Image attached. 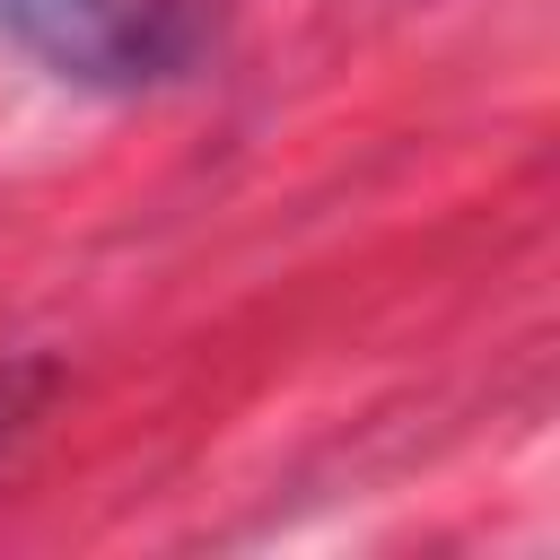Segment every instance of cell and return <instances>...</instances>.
Returning <instances> with one entry per match:
<instances>
[{
  "mask_svg": "<svg viewBox=\"0 0 560 560\" xmlns=\"http://www.w3.org/2000/svg\"><path fill=\"white\" fill-rule=\"evenodd\" d=\"M52 394H61V368L52 359H0V455L44 420Z\"/></svg>",
  "mask_w": 560,
  "mask_h": 560,
  "instance_id": "cell-2",
  "label": "cell"
},
{
  "mask_svg": "<svg viewBox=\"0 0 560 560\" xmlns=\"http://www.w3.org/2000/svg\"><path fill=\"white\" fill-rule=\"evenodd\" d=\"M0 35L61 88L149 96L219 52L228 0H0Z\"/></svg>",
  "mask_w": 560,
  "mask_h": 560,
  "instance_id": "cell-1",
  "label": "cell"
}]
</instances>
